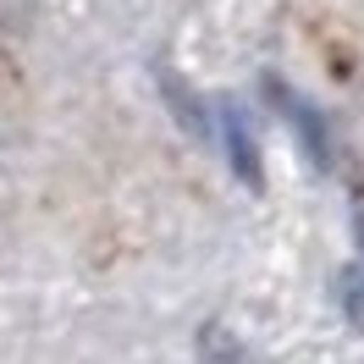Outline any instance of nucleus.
<instances>
[{
    "label": "nucleus",
    "mask_w": 364,
    "mask_h": 364,
    "mask_svg": "<svg viewBox=\"0 0 364 364\" xmlns=\"http://www.w3.org/2000/svg\"><path fill=\"white\" fill-rule=\"evenodd\" d=\"M265 89H271V100L282 105V111H287V122L298 127V138H304V149H309V160H315L320 171H331V133H326V122H320V111L309 105V100H304V94H287L282 83H276V77L265 83Z\"/></svg>",
    "instance_id": "1"
},
{
    "label": "nucleus",
    "mask_w": 364,
    "mask_h": 364,
    "mask_svg": "<svg viewBox=\"0 0 364 364\" xmlns=\"http://www.w3.org/2000/svg\"><path fill=\"white\" fill-rule=\"evenodd\" d=\"M221 127H227V155H232V171L249 182V188H259V182H265V171H259V144H254L249 116H243V105H237V100H227V105H221Z\"/></svg>",
    "instance_id": "2"
},
{
    "label": "nucleus",
    "mask_w": 364,
    "mask_h": 364,
    "mask_svg": "<svg viewBox=\"0 0 364 364\" xmlns=\"http://www.w3.org/2000/svg\"><path fill=\"white\" fill-rule=\"evenodd\" d=\"M199 364H249V353L232 342V331L205 326V331H199Z\"/></svg>",
    "instance_id": "3"
},
{
    "label": "nucleus",
    "mask_w": 364,
    "mask_h": 364,
    "mask_svg": "<svg viewBox=\"0 0 364 364\" xmlns=\"http://www.w3.org/2000/svg\"><path fill=\"white\" fill-rule=\"evenodd\" d=\"M337 304H342V315L364 331V265H342L337 271Z\"/></svg>",
    "instance_id": "4"
},
{
    "label": "nucleus",
    "mask_w": 364,
    "mask_h": 364,
    "mask_svg": "<svg viewBox=\"0 0 364 364\" xmlns=\"http://www.w3.org/2000/svg\"><path fill=\"white\" fill-rule=\"evenodd\" d=\"M160 89H166V100L177 105V116L193 127V133H205V127H210V122H205V105H193V94L177 83V72H160Z\"/></svg>",
    "instance_id": "5"
},
{
    "label": "nucleus",
    "mask_w": 364,
    "mask_h": 364,
    "mask_svg": "<svg viewBox=\"0 0 364 364\" xmlns=\"http://www.w3.org/2000/svg\"><path fill=\"white\" fill-rule=\"evenodd\" d=\"M353 227H359V243H364V205L353 210Z\"/></svg>",
    "instance_id": "6"
}]
</instances>
